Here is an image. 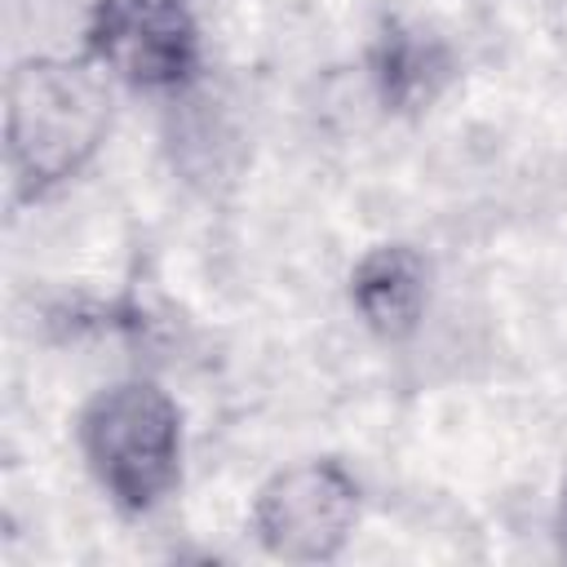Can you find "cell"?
Returning a JSON list of instances; mask_svg holds the SVG:
<instances>
[{
  "label": "cell",
  "mask_w": 567,
  "mask_h": 567,
  "mask_svg": "<svg viewBox=\"0 0 567 567\" xmlns=\"http://www.w3.org/2000/svg\"><path fill=\"white\" fill-rule=\"evenodd\" d=\"M363 487L337 456H306L275 470L248 509V532L279 563H332L354 540Z\"/></svg>",
  "instance_id": "cell-3"
},
{
  "label": "cell",
  "mask_w": 567,
  "mask_h": 567,
  "mask_svg": "<svg viewBox=\"0 0 567 567\" xmlns=\"http://www.w3.org/2000/svg\"><path fill=\"white\" fill-rule=\"evenodd\" d=\"M554 540H558V554L567 558V483L558 492V509H554Z\"/></svg>",
  "instance_id": "cell-7"
},
{
  "label": "cell",
  "mask_w": 567,
  "mask_h": 567,
  "mask_svg": "<svg viewBox=\"0 0 567 567\" xmlns=\"http://www.w3.org/2000/svg\"><path fill=\"white\" fill-rule=\"evenodd\" d=\"M368 89L385 115H421L430 111L456 80V49L412 18L385 13L363 49Z\"/></svg>",
  "instance_id": "cell-5"
},
{
  "label": "cell",
  "mask_w": 567,
  "mask_h": 567,
  "mask_svg": "<svg viewBox=\"0 0 567 567\" xmlns=\"http://www.w3.org/2000/svg\"><path fill=\"white\" fill-rule=\"evenodd\" d=\"M111 133V89L93 58L31 53L4 80V168L18 204L80 177Z\"/></svg>",
  "instance_id": "cell-1"
},
{
  "label": "cell",
  "mask_w": 567,
  "mask_h": 567,
  "mask_svg": "<svg viewBox=\"0 0 567 567\" xmlns=\"http://www.w3.org/2000/svg\"><path fill=\"white\" fill-rule=\"evenodd\" d=\"M75 443L97 492L124 518L155 514L182 487L186 421L177 399L151 377L102 385L75 416Z\"/></svg>",
  "instance_id": "cell-2"
},
{
  "label": "cell",
  "mask_w": 567,
  "mask_h": 567,
  "mask_svg": "<svg viewBox=\"0 0 567 567\" xmlns=\"http://www.w3.org/2000/svg\"><path fill=\"white\" fill-rule=\"evenodd\" d=\"M84 58L142 93H182L204 66L190 0H93Z\"/></svg>",
  "instance_id": "cell-4"
},
{
  "label": "cell",
  "mask_w": 567,
  "mask_h": 567,
  "mask_svg": "<svg viewBox=\"0 0 567 567\" xmlns=\"http://www.w3.org/2000/svg\"><path fill=\"white\" fill-rule=\"evenodd\" d=\"M346 297L377 341H408L430 310V261L421 248L399 239L372 244L350 266Z\"/></svg>",
  "instance_id": "cell-6"
}]
</instances>
